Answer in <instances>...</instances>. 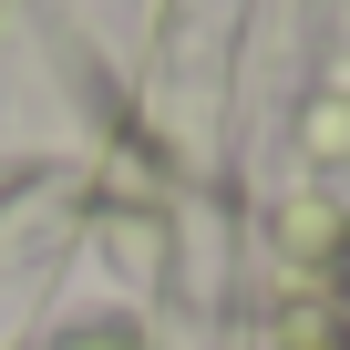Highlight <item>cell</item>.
<instances>
[{
  "label": "cell",
  "mask_w": 350,
  "mask_h": 350,
  "mask_svg": "<svg viewBox=\"0 0 350 350\" xmlns=\"http://www.w3.org/2000/svg\"><path fill=\"white\" fill-rule=\"evenodd\" d=\"M288 247H299V258H329V247H340V217H329V206H288Z\"/></svg>",
  "instance_id": "obj_1"
}]
</instances>
